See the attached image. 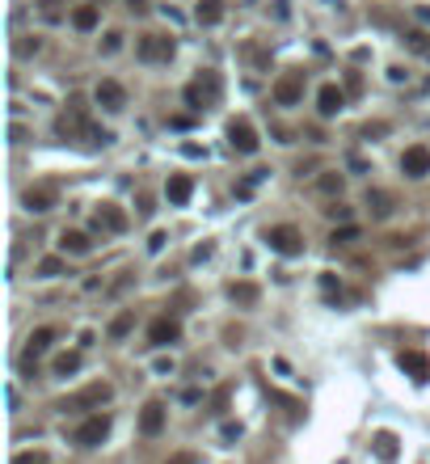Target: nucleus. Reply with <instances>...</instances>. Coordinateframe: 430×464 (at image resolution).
Instances as JSON below:
<instances>
[{
    "instance_id": "473e14b6",
    "label": "nucleus",
    "mask_w": 430,
    "mask_h": 464,
    "mask_svg": "<svg viewBox=\"0 0 430 464\" xmlns=\"http://www.w3.org/2000/svg\"><path fill=\"white\" fill-rule=\"evenodd\" d=\"M118 46H123V34H118V30H110V34H106V43H101V51H106V55H114Z\"/></svg>"
},
{
    "instance_id": "1a4fd4ad",
    "label": "nucleus",
    "mask_w": 430,
    "mask_h": 464,
    "mask_svg": "<svg viewBox=\"0 0 430 464\" xmlns=\"http://www.w3.org/2000/svg\"><path fill=\"white\" fill-rule=\"evenodd\" d=\"M93 101L101 106V110H110V114H118L123 106H127V89L118 85V81H97L93 89Z\"/></svg>"
},
{
    "instance_id": "9b49d317",
    "label": "nucleus",
    "mask_w": 430,
    "mask_h": 464,
    "mask_svg": "<svg viewBox=\"0 0 430 464\" xmlns=\"http://www.w3.org/2000/svg\"><path fill=\"white\" fill-rule=\"evenodd\" d=\"M93 127L85 123V114L81 110H63L59 118H55V136L59 139H76V136H89Z\"/></svg>"
},
{
    "instance_id": "4468645a",
    "label": "nucleus",
    "mask_w": 430,
    "mask_h": 464,
    "mask_svg": "<svg viewBox=\"0 0 430 464\" xmlns=\"http://www.w3.org/2000/svg\"><path fill=\"white\" fill-rule=\"evenodd\" d=\"M127 224H131V220H127L123 207H114V203H101V207H97V228L101 232H127Z\"/></svg>"
},
{
    "instance_id": "f704fd0d",
    "label": "nucleus",
    "mask_w": 430,
    "mask_h": 464,
    "mask_svg": "<svg viewBox=\"0 0 430 464\" xmlns=\"http://www.w3.org/2000/svg\"><path fill=\"white\" fill-rule=\"evenodd\" d=\"M165 241H169L165 232H152V241H148V249H152V253H160V249H165Z\"/></svg>"
},
{
    "instance_id": "cd10ccee",
    "label": "nucleus",
    "mask_w": 430,
    "mask_h": 464,
    "mask_svg": "<svg viewBox=\"0 0 430 464\" xmlns=\"http://www.w3.org/2000/svg\"><path fill=\"white\" fill-rule=\"evenodd\" d=\"M55 375H76V371H81V355H76V350H68V355H59V359H55Z\"/></svg>"
},
{
    "instance_id": "58836bf2",
    "label": "nucleus",
    "mask_w": 430,
    "mask_h": 464,
    "mask_svg": "<svg viewBox=\"0 0 430 464\" xmlns=\"http://www.w3.org/2000/svg\"><path fill=\"white\" fill-rule=\"evenodd\" d=\"M131 9H148V4H143V0H131Z\"/></svg>"
},
{
    "instance_id": "4c0bfd02",
    "label": "nucleus",
    "mask_w": 430,
    "mask_h": 464,
    "mask_svg": "<svg viewBox=\"0 0 430 464\" xmlns=\"http://www.w3.org/2000/svg\"><path fill=\"white\" fill-rule=\"evenodd\" d=\"M169 464H194V456H186V452H182V456H173Z\"/></svg>"
},
{
    "instance_id": "f03ea898",
    "label": "nucleus",
    "mask_w": 430,
    "mask_h": 464,
    "mask_svg": "<svg viewBox=\"0 0 430 464\" xmlns=\"http://www.w3.org/2000/svg\"><path fill=\"white\" fill-rule=\"evenodd\" d=\"M266 245L275 253H283V258H295V253H304V232L295 228V224H275V228L266 232Z\"/></svg>"
},
{
    "instance_id": "b1692460",
    "label": "nucleus",
    "mask_w": 430,
    "mask_h": 464,
    "mask_svg": "<svg viewBox=\"0 0 430 464\" xmlns=\"http://www.w3.org/2000/svg\"><path fill=\"white\" fill-rule=\"evenodd\" d=\"M317 190H321V194H329V198H342V190H346V178H342L337 169H325V173L317 178Z\"/></svg>"
},
{
    "instance_id": "2f4dec72",
    "label": "nucleus",
    "mask_w": 430,
    "mask_h": 464,
    "mask_svg": "<svg viewBox=\"0 0 430 464\" xmlns=\"http://www.w3.org/2000/svg\"><path fill=\"white\" fill-rule=\"evenodd\" d=\"M13 464H47V452H21L13 456Z\"/></svg>"
},
{
    "instance_id": "7c9ffc66",
    "label": "nucleus",
    "mask_w": 430,
    "mask_h": 464,
    "mask_svg": "<svg viewBox=\"0 0 430 464\" xmlns=\"http://www.w3.org/2000/svg\"><path fill=\"white\" fill-rule=\"evenodd\" d=\"M354 241H359V228H350V224L334 232V245H354Z\"/></svg>"
},
{
    "instance_id": "6e6552de",
    "label": "nucleus",
    "mask_w": 430,
    "mask_h": 464,
    "mask_svg": "<svg viewBox=\"0 0 430 464\" xmlns=\"http://www.w3.org/2000/svg\"><path fill=\"white\" fill-rule=\"evenodd\" d=\"M135 51H140L143 64H165V59H173V39H165V34H143Z\"/></svg>"
},
{
    "instance_id": "c85d7f7f",
    "label": "nucleus",
    "mask_w": 430,
    "mask_h": 464,
    "mask_svg": "<svg viewBox=\"0 0 430 464\" xmlns=\"http://www.w3.org/2000/svg\"><path fill=\"white\" fill-rule=\"evenodd\" d=\"M59 275H68V262L63 258H43L39 262V278H59Z\"/></svg>"
},
{
    "instance_id": "72a5a7b5",
    "label": "nucleus",
    "mask_w": 430,
    "mask_h": 464,
    "mask_svg": "<svg viewBox=\"0 0 430 464\" xmlns=\"http://www.w3.org/2000/svg\"><path fill=\"white\" fill-rule=\"evenodd\" d=\"M39 39H21V43H17V55H34V51H39Z\"/></svg>"
},
{
    "instance_id": "aec40b11",
    "label": "nucleus",
    "mask_w": 430,
    "mask_h": 464,
    "mask_svg": "<svg viewBox=\"0 0 430 464\" xmlns=\"http://www.w3.org/2000/svg\"><path fill=\"white\" fill-rule=\"evenodd\" d=\"M372 448H376V456H380L384 464H392L396 456H401V448H396V435H392V430H376Z\"/></svg>"
},
{
    "instance_id": "c9c22d12",
    "label": "nucleus",
    "mask_w": 430,
    "mask_h": 464,
    "mask_svg": "<svg viewBox=\"0 0 430 464\" xmlns=\"http://www.w3.org/2000/svg\"><path fill=\"white\" fill-rule=\"evenodd\" d=\"M21 139H26V131H21V127L13 123V127H9V143H21Z\"/></svg>"
},
{
    "instance_id": "7ed1b4c3",
    "label": "nucleus",
    "mask_w": 430,
    "mask_h": 464,
    "mask_svg": "<svg viewBox=\"0 0 430 464\" xmlns=\"http://www.w3.org/2000/svg\"><path fill=\"white\" fill-rule=\"evenodd\" d=\"M110 397H114V388H110L106 380H97V384H89V388H81L72 401H59V410H63V414H68V410H89V405H97V410H101Z\"/></svg>"
},
{
    "instance_id": "5701e85b",
    "label": "nucleus",
    "mask_w": 430,
    "mask_h": 464,
    "mask_svg": "<svg viewBox=\"0 0 430 464\" xmlns=\"http://www.w3.org/2000/svg\"><path fill=\"white\" fill-rule=\"evenodd\" d=\"M367 211H372L376 220H388V216H392V194H388V190H367Z\"/></svg>"
},
{
    "instance_id": "dca6fc26",
    "label": "nucleus",
    "mask_w": 430,
    "mask_h": 464,
    "mask_svg": "<svg viewBox=\"0 0 430 464\" xmlns=\"http://www.w3.org/2000/svg\"><path fill=\"white\" fill-rule=\"evenodd\" d=\"M51 342H55V329H51V325L34 329V333H30V342H26V355H21V363H26V368H30V363H39V355L47 350Z\"/></svg>"
},
{
    "instance_id": "bb28decb",
    "label": "nucleus",
    "mask_w": 430,
    "mask_h": 464,
    "mask_svg": "<svg viewBox=\"0 0 430 464\" xmlns=\"http://www.w3.org/2000/svg\"><path fill=\"white\" fill-rule=\"evenodd\" d=\"M131 325H135V313H118V317L110 321V329H106V333H110L114 342H123V338L131 333Z\"/></svg>"
},
{
    "instance_id": "a211bd4d",
    "label": "nucleus",
    "mask_w": 430,
    "mask_h": 464,
    "mask_svg": "<svg viewBox=\"0 0 430 464\" xmlns=\"http://www.w3.org/2000/svg\"><path fill=\"white\" fill-rule=\"evenodd\" d=\"M59 249L72 253V258H85V253L93 249V241H89L85 232H76V228H63V232H59Z\"/></svg>"
},
{
    "instance_id": "412c9836",
    "label": "nucleus",
    "mask_w": 430,
    "mask_h": 464,
    "mask_svg": "<svg viewBox=\"0 0 430 464\" xmlns=\"http://www.w3.org/2000/svg\"><path fill=\"white\" fill-rule=\"evenodd\" d=\"M97 21H101L97 4H76V9H72V26H76L81 34H89V30H97Z\"/></svg>"
},
{
    "instance_id": "f257e3e1",
    "label": "nucleus",
    "mask_w": 430,
    "mask_h": 464,
    "mask_svg": "<svg viewBox=\"0 0 430 464\" xmlns=\"http://www.w3.org/2000/svg\"><path fill=\"white\" fill-rule=\"evenodd\" d=\"M220 101V76L215 72H203L198 81L186 85V106L190 110H207V106H215Z\"/></svg>"
},
{
    "instance_id": "9d476101",
    "label": "nucleus",
    "mask_w": 430,
    "mask_h": 464,
    "mask_svg": "<svg viewBox=\"0 0 430 464\" xmlns=\"http://www.w3.org/2000/svg\"><path fill=\"white\" fill-rule=\"evenodd\" d=\"M396 363H401V371H405L414 384H426V380H430V359L422 355V350H401Z\"/></svg>"
},
{
    "instance_id": "2eb2a0df",
    "label": "nucleus",
    "mask_w": 430,
    "mask_h": 464,
    "mask_svg": "<svg viewBox=\"0 0 430 464\" xmlns=\"http://www.w3.org/2000/svg\"><path fill=\"white\" fill-rule=\"evenodd\" d=\"M342 106H346V93L337 89V85H321V89H317V110H321V118L342 114Z\"/></svg>"
},
{
    "instance_id": "39448f33",
    "label": "nucleus",
    "mask_w": 430,
    "mask_h": 464,
    "mask_svg": "<svg viewBox=\"0 0 430 464\" xmlns=\"http://www.w3.org/2000/svg\"><path fill=\"white\" fill-rule=\"evenodd\" d=\"M228 143L237 148L240 156H253V152L262 148V139H257V131H253L249 118H232V123H228Z\"/></svg>"
},
{
    "instance_id": "4be33fe9",
    "label": "nucleus",
    "mask_w": 430,
    "mask_h": 464,
    "mask_svg": "<svg viewBox=\"0 0 430 464\" xmlns=\"http://www.w3.org/2000/svg\"><path fill=\"white\" fill-rule=\"evenodd\" d=\"M55 207V190L51 186H39V190H26V211H51Z\"/></svg>"
},
{
    "instance_id": "423d86ee",
    "label": "nucleus",
    "mask_w": 430,
    "mask_h": 464,
    "mask_svg": "<svg viewBox=\"0 0 430 464\" xmlns=\"http://www.w3.org/2000/svg\"><path fill=\"white\" fill-rule=\"evenodd\" d=\"M270 93H275V106H300L304 101V72H283Z\"/></svg>"
},
{
    "instance_id": "393cba45",
    "label": "nucleus",
    "mask_w": 430,
    "mask_h": 464,
    "mask_svg": "<svg viewBox=\"0 0 430 464\" xmlns=\"http://www.w3.org/2000/svg\"><path fill=\"white\" fill-rule=\"evenodd\" d=\"M401 39H405V46H409L414 55H430V34L426 30H405Z\"/></svg>"
},
{
    "instance_id": "20e7f679",
    "label": "nucleus",
    "mask_w": 430,
    "mask_h": 464,
    "mask_svg": "<svg viewBox=\"0 0 430 464\" xmlns=\"http://www.w3.org/2000/svg\"><path fill=\"white\" fill-rule=\"evenodd\" d=\"M106 435H110V414H93V418H85V422L76 426L72 443H76V448H97Z\"/></svg>"
},
{
    "instance_id": "e433bc0d",
    "label": "nucleus",
    "mask_w": 430,
    "mask_h": 464,
    "mask_svg": "<svg viewBox=\"0 0 430 464\" xmlns=\"http://www.w3.org/2000/svg\"><path fill=\"white\" fill-rule=\"evenodd\" d=\"M414 17H418L422 26H430V9H426V4H418V9H414Z\"/></svg>"
},
{
    "instance_id": "f3484780",
    "label": "nucleus",
    "mask_w": 430,
    "mask_h": 464,
    "mask_svg": "<svg viewBox=\"0 0 430 464\" xmlns=\"http://www.w3.org/2000/svg\"><path fill=\"white\" fill-rule=\"evenodd\" d=\"M190 194H194V182L186 178V173H173V178L165 182V198H169L173 207H186V203H190Z\"/></svg>"
},
{
    "instance_id": "f8f14e48",
    "label": "nucleus",
    "mask_w": 430,
    "mask_h": 464,
    "mask_svg": "<svg viewBox=\"0 0 430 464\" xmlns=\"http://www.w3.org/2000/svg\"><path fill=\"white\" fill-rule=\"evenodd\" d=\"M401 169H405V178H426V173H430V148H422V143L405 148Z\"/></svg>"
},
{
    "instance_id": "c756f323",
    "label": "nucleus",
    "mask_w": 430,
    "mask_h": 464,
    "mask_svg": "<svg viewBox=\"0 0 430 464\" xmlns=\"http://www.w3.org/2000/svg\"><path fill=\"white\" fill-rule=\"evenodd\" d=\"M325 216H329V220H337V224H346V220H350V207L334 198V207H325Z\"/></svg>"
},
{
    "instance_id": "6ab92c4d",
    "label": "nucleus",
    "mask_w": 430,
    "mask_h": 464,
    "mask_svg": "<svg viewBox=\"0 0 430 464\" xmlns=\"http://www.w3.org/2000/svg\"><path fill=\"white\" fill-rule=\"evenodd\" d=\"M224 0H198V9H194V21L198 26H220L224 21Z\"/></svg>"
},
{
    "instance_id": "a878e982",
    "label": "nucleus",
    "mask_w": 430,
    "mask_h": 464,
    "mask_svg": "<svg viewBox=\"0 0 430 464\" xmlns=\"http://www.w3.org/2000/svg\"><path fill=\"white\" fill-rule=\"evenodd\" d=\"M228 296H232L237 304H245V308H253V304H257V287H253V283H232V287H228Z\"/></svg>"
},
{
    "instance_id": "ddd939ff",
    "label": "nucleus",
    "mask_w": 430,
    "mask_h": 464,
    "mask_svg": "<svg viewBox=\"0 0 430 464\" xmlns=\"http://www.w3.org/2000/svg\"><path fill=\"white\" fill-rule=\"evenodd\" d=\"M165 430V405L160 401H148L140 410V435H148V439H156Z\"/></svg>"
},
{
    "instance_id": "0eeeda50",
    "label": "nucleus",
    "mask_w": 430,
    "mask_h": 464,
    "mask_svg": "<svg viewBox=\"0 0 430 464\" xmlns=\"http://www.w3.org/2000/svg\"><path fill=\"white\" fill-rule=\"evenodd\" d=\"M178 338H182V321L178 317H156V321L148 325V346H156V350L173 346Z\"/></svg>"
}]
</instances>
